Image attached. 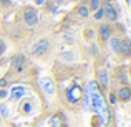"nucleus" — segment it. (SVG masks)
<instances>
[{
  "label": "nucleus",
  "instance_id": "nucleus-6",
  "mask_svg": "<svg viewBox=\"0 0 131 127\" xmlns=\"http://www.w3.org/2000/svg\"><path fill=\"white\" fill-rule=\"evenodd\" d=\"M40 85H42L43 92H47V94H53L55 92V85H53V82H51V79H48V77L40 79Z\"/></svg>",
  "mask_w": 131,
  "mask_h": 127
},
{
  "label": "nucleus",
  "instance_id": "nucleus-3",
  "mask_svg": "<svg viewBox=\"0 0 131 127\" xmlns=\"http://www.w3.org/2000/svg\"><path fill=\"white\" fill-rule=\"evenodd\" d=\"M23 22L27 23V25L33 27L37 25V22H38V15H37V12L33 9H25V12H23Z\"/></svg>",
  "mask_w": 131,
  "mask_h": 127
},
{
  "label": "nucleus",
  "instance_id": "nucleus-16",
  "mask_svg": "<svg viewBox=\"0 0 131 127\" xmlns=\"http://www.w3.org/2000/svg\"><path fill=\"white\" fill-rule=\"evenodd\" d=\"M0 114H2V117H8V111H7V105L0 104Z\"/></svg>",
  "mask_w": 131,
  "mask_h": 127
},
{
  "label": "nucleus",
  "instance_id": "nucleus-1",
  "mask_svg": "<svg viewBox=\"0 0 131 127\" xmlns=\"http://www.w3.org/2000/svg\"><path fill=\"white\" fill-rule=\"evenodd\" d=\"M85 107L91 109L95 114H98L100 117H101L103 124H108L110 109H108V105L105 104V100L101 99V95H100V87L95 80L90 82L86 92H85Z\"/></svg>",
  "mask_w": 131,
  "mask_h": 127
},
{
  "label": "nucleus",
  "instance_id": "nucleus-17",
  "mask_svg": "<svg viewBox=\"0 0 131 127\" xmlns=\"http://www.w3.org/2000/svg\"><path fill=\"white\" fill-rule=\"evenodd\" d=\"M101 17H103V9H98V10H96V13H95V19H101Z\"/></svg>",
  "mask_w": 131,
  "mask_h": 127
},
{
  "label": "nucleus",
  "instance_id": "nucleus-9",
  "mask_svg": "<svg viewBox=\"0 0 131 127\" xmlns=\"http://www.w3.org/2000/svg\"><path fill=\"white\" fill-rule=\"evenodd\" d=\"M12 65L15 69H22L23 65H25V57L22 55V54H17V55L12 57Z\"/></svg>",
  "mask_w": 131,
  "mask_h": 127
},
{
  "label": "nucleus",
  "instance_id": "nucleus-2",
  "mask_svg": "<svg viewBox=\"0 0 131 127\" xmlns=\"http://www.w3.org/2000/svg\"><path fill=\"white\" fill-rule=\"evenodd\" d=\"M48 47H50L48 39H38V40H37V42L32 45L30 52H32L33 55H43L45 52H48Z\"/></svg>",
  "mask_w": 131,
  "mask_h": 127
},
{
  "label": "nucleus",
  "instance_id": "nucleus-11",
  "mask_svg": "<svg viewBox=\"0 0 131 127\" xmlns=\"http://www.w3.org/2000/svg\"><path fill=\"white\" fill-rule=\"evenodd\" d=\"M98 33H100V39L101 40H110V29H108V25H100V29H98Z\"/></svg>",
  "mask_w": 131,
  "mask_h": 127
},
{
  "label": "nucleus",
  "instance_id": "nucleus-5",
  "mask_svg": "<svg viewBox=\"0 0 131 127\" xmlns=\"http://www.w3.org/2000/svg\"><path fill=\"white\" fill-rule=\"evenodd\" d=\"M96 79H98V82H96L98 87L105 90L108 87V72H106V69H100L98 74H96Z\"/></svg>",
  "mask_w": 131,
  "mask_h": 127
},
{
  "label": "nucleus",
  "instance_id": "nucleus-8",
  "mask_svg": "<svg viewBox=\"0 0 131 127\" xmlns=\"http://www.w3.org/2000/svg\"><path fill=\"white\" fill-rule=\"evenodd\" d=\"M118 52H121L123 55H129V54H131V44H129V40H126V39L119 40V49H118Z\"/></svg>",
  "mask_w": 131,
  "mask_h": 127
},
{
  "label": "nucleus",
  "instance_id": "nucleus-15",
  "mask_svg": "<svg viewBox=\"0 0 131 127\" xmlns=\"http://www.w3.org/2000/svg\"><path fill=\"white\" fill-rule=\"evenodd\" d=\"M88 2H90V10H93V12H96L101 5V0H88Z\"/></svg>",
  "mask_w": 131,
  "mask_h": 127
},
{
  "label": "nucleus",
  "instance_id": "nucleus-14",
  "mask_svg": "<svg viewBox=\"0 0 131 127\" xmlns=\"http://www.w3.org/2000/svg\"><path fill=\"white\" fill-rule=\"evenodd\" d=\"M77 13H78L80 17H85V19H86V17L90 15V9H88V7H85V5H80V7L77 9Z\"/></svg>",
  "mask_w": 131,
  "mask_h": 127
},
{
  "label": "nucleus",
  "instance_id": "nucleus-18",
  "mask_svg": "<svg viewBox=\"0 0 131 127\" xmlns=\"http://www.w3.org/2000/svg\"><path fill=\"white\" fill-rule=\"evenodd\" d=\"M5 52V44H3V40L0 39V54H3Z\"/></svg>",
  "mask_w": 131,
  "mask_h": 127
},
{
  "label": "nucleus",
  "instance_id": "nucleus-19",
  "mask_svg": "<svg viewBox=\"0 0 131 127\" xmlns=\"http://www.w3.org/2000/svg\"><path fill=\"white\" fill-rule=\"evenodd\" d=\"M45 2V0H37V3H43Z\"/></svg>",
  "mask_w": 131,
  "mask_h": 127
},
{
  "label": "nucleus",
  "instance_id": "nucleus-4",
  "mask_svg": "<svg viewBox=\"0 0 131 127\" xmlns=\"http://www.w3.org/2000/svg\"><path fill=\"white\" fill-rule=\"evenodd\" d=\"M103 17H105L106 20H110V22H115V20L118 19V12H116V9L111 3H106V5L103 7Z\"/></svg>",
  "mask_w": 131,
  "mask_h": 127
},
{
  "label": "nucleus",
  "instance_id": "nucleus-10",
  "mask_svg": "<svg viewBox=\"0 0 131 127\" xmlns=\"http://www.w3.org/2000/svg\"><path fill=\"white\" fill-rule=\"evenodd\" d=\"M116 95H118L119 100H128V99L131 97V90L128 87H121L118 92H116Z\"/></svg>",
  "mask_w": 131,
  "mask_h": 127
},
{
  "label": "nucleus",
  "instance_id": "nucleus-12",
  "mask_svg": "<svg viewBox=\"0 0 131 127\" xmlns=\"http://www.w3.org/2000/svg\"><path fill=\"white\" fill-rule=\"evenodd\" d=\"M50 127H63V119H61L60 114H55L50 119Z\"/></svg>",
  "mask_w": 131,
  "mask_h": 127
},
{
  "label": "nucleus",
  "instance_id": "nucleus-7",
  "mask_svg": "<svg viewBox=\"0 0 131 127\" xmlns=\"http://www.w3.org/2000/svg\"><path fill=\"white\" fill-rule=\"evenodd\" d=\"M23 94H25V89L23 87H13L12 90H10V100L12 102H15V100H18V99H22L23 97Z\"/></svg>",
  "mask_w": 131,
  "mask_h": 127
},
{
  "label": "nucleus",
  "instance_id": "nucleus-20",
  "mask_svg": "<svg viewBox=\"0 0 131 127\" xmlns=\"http://www.w3.org/2000/svg\"><path fill=\"white\" fill-rule=\"evenodd\" d=\"M81 2H86V0H81Z\"/></svg>",
  "mask_w": 131,
  "mask_h": 127
},
{
  "label": "nucleus",
  "instance_id": "nucleus-13",
  "mask_svg": "<svg viewBox=\"0 0 131 127\" xmlns=\"http://www.w3.org/2000/svg\"><path fill=\"white\" fill-rule=\"evenodd\" d=\"M110 47H111V50L113 52H118V49H119V39L118 37H110Z\"/></svg>",
  "mask_w": 131,
  "mask_h": 127
}]
</instances>
